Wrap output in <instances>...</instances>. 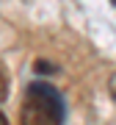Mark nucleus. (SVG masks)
Instances as JSON below:
<instances>
[{"mask_svg":"<svg viewBox=\"0 0 116 125\" xmlns=\"http://www.w3.org/2000/svg\"><path fill=\"white\" fill-rule=\"evenodd\" d=\"M0 125H8V120H6V114L0 111Z\"/></svg>","mask_w":116,"mask_h":125,"instance_id":"39448f33","label":"nucleus"},{"mask_svg":"<svg viewBox=\"0 0 116 125\" xmlns=\"http://www.w3.org/2000/svg\"><path fill=\"white\" fill-rule=\"evenodd\" d=\"M108 89H111V97L116 100V72H113V78H111V83H108Z\"/></svg>","mask_w":116,"mask_h":125,"instance_id":"20e7f679","label":"nucleus"},{"mask_svg":"<svg viewBox=\"0 0 116 125\" xmlns=\"http://www.w3.org/2000/svg\"><path fill=\"white\" fill-rule=\"evenodd\" d=\"M6 97H8V72H6V67L0 64V103H3Z\"/></svg>","mask_w":116,"mask_h":125,"instance_id":"f03ea898","label":"nucleus"},{"mask_svg":"<svg viewBox=\"0 0 116 125\" xmlns=\"http://www.w3.org/2000/svg\"><path fill=\"white\" fill-rule=\"evenodd\" d=\"M36 70H39V72H55V67L50 61H36Z\"/></svg>","mask_w":116,"mask_h":125,"instance_id":"7ed1b4c3","label":"nucleus"},{"mask_svg":"<svg viewBox=\"0 0 116 125\" xmlns=\"http://www.w3.org/2000/svg\"><path fill=\"white\" fill-rule=\"evenodd\" d=\"M111 3H113V6H116V0H111Z\"/></svg>","mask_w":116,"mask_h":125,"instance_id":"423d86ee","label":"nucleus"},{"mask_svg":"<svg viewBox=\"0 0 116 125\" xmlns=\"http://www.w3.org/2000/svg\"><path fill=\"white\" fill-rule=\"evenodd\" d=\"M64 97L50 83H31L22 108V125H61L64 122Z\"/></svg>","mask_w":116,"mask_h":125,"instance_id":"f257e3e1","label":"nucleus"}]
</instances>
